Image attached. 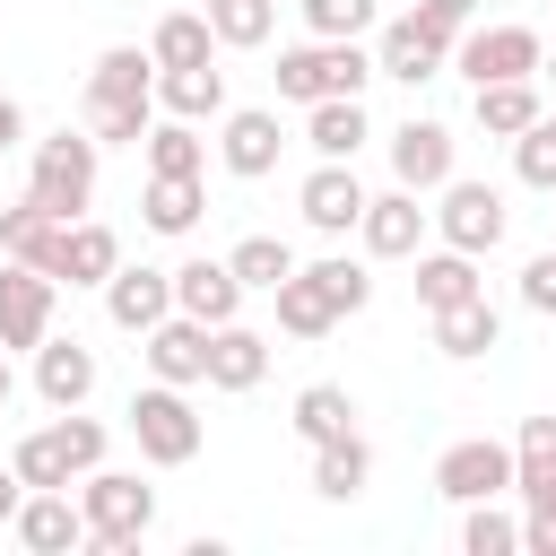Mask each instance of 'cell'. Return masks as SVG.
Returning a JSON list of instances; mask_svg holds the SVG:
<instances>
[{"instance_id":"cell-9","label":"cell","mask_w":556,"mask_h":556,"mask_svg":"<svg viewBox=\"0 0 556 556\" xmlns=\"http://www.w3.org/2000/svg\"><path fill=\"white\" fill-rule=\"evenodd\" d=\"M539 61H547L539 26H460V43H452V70H469V87H486V78H539Z\"/></svg>"},{"instance_id":"cell-7","label":"cell","mask_w":556,"mask_h":556,"mask_svg":"<svg viewBox=\"0 0 556 556\" xmlns=\"http://www.w3.org/2000/svg\"><path fill=\"white\" fill-rule=\"evenodd\" d=\"M9 460H17V478H26V486H70V478H87V469L104 460V426H96V417H78V408H61V417H52V426H35Z\"/></svg>"},{"instance_id":"cell-12","label":"cell","mask_w":556,"mask_h":556,"mask_svg":"<svg viewBox=\"0 0 556 556\" xmlns=\"http://www.w3.org/2000/svg\"><path fill=\"white\" fill-rule=\"evenodd\" d=\"M417 200H426V191H408V182H391V191H374V200H365L356 235H365V252H374V261H417V252H426L434 208H417Z\"/></svg>"},{"instance_id":"cell-3","label":"cell","mask_w":556,"mask_h":556,"mask_svg":"<svg viewBox=\"0 0 556 556\" xmlns=\"http://www.w3.org/2000/svg\"><path fill=\"white\" fill-rule=\"evenodd\" d=\"M130 443H139L148 469H191L200 443H208V426H200V408H191L182 382H148V391H130Z\"/></svg>"},{"instance_id":"cell-27","label":"cell","mask_w":556,"mask_h":556,"mask_svg":"<svg viewBox=\"0 0 556 556\" xmlns=\"http://www.w3.org/2000/svg\"><path fill=\"white\" fill-rule=\"evenodd\" d=\"M148 52H156V70H200V61H217L226 43H217L208 9H165L156 35H148Z\"/></svg>"},{"instance_id":"cell-48","label":"cell","mask_w":556,"mask_h":556,"mask_svg":"<svg viewBox=\"0 0 556 556\" xmlns=\"http://www.w3.org/2000/svg\"><path fill=\"white\" fill-rule=\"evenodd\" d=\"M539 78H547V87H556V52H547V61H539Z\"/></svg>"},{"instance_id":"cell-21","label":"cell","mask_w":556,"mask_h":556,"mask_svg":"<svg viewBox=\"0 0 556 556\" xmlns=\"http://www.w3.org/2000/svg\"><path fill=\"white\" fill-rule=\"evenodd\" d=\"M113 269H122V235L96 226V217H70V235H61V252H52V278H61V287H104Z\"/></svg>"},{"instance_id":"cell-19","label":"cell","mask_w":556,"mask_h":556,"mask_svg":"<svg viewBox=\"0 0 556 556\" xmlns=\"http://www.w3.org/2000/svg\"><path fill=\"white\" fill-rule=\"evenodd\" d=\"M104 313H113V330H130V339L156 330V321L174 313V269H148V261L130 269V261H122V269L104 278Z\"/></svg>"},{"instance_id":"cell-36","label":"cell","mask_w":556,"mask_h":556,"mask_svg":"<svg viewBox=\"0 0 556 556\" xmlns=\"http://www.w3.org/2000/svg\"><path fill=\"white\" fill-rule=\"evenodd\" d=\"M460 556H521V521L486 495V504H460Z\"/></svg>"},{"instance_id":"cell-44","label":"cell","mask_w":556,"mask_h":556,"mask_svg":"<svg viewBox=\"0 0 556 556\" xmlns=\"http://www.w3.org/2000/svg\"><path fill=\"white\" fill-rule=\"evenodd\" d=\"M17 504H26V478H17V460L0 469V521H17Z\"/></svg>"},{"instance_id":"cell-24","label":"cell","mask_w":556,"mask_h":556,"mask_svg":"<svg viewBox=\"0 0 556 556\" xmlns=\"http://www.w3.org/2000/svg\"><path fill=\"white\" fill-rule=\"evenodd\" d=\"M374 486V443L348 426V434H330V443H313V495L321 504H356Z\"/></svg>"},{"instance_id":"cell-28","label":"cell","mask_w":556,"mask_h":556,"mask_svg":"<svg viewBox=\"0 0 556 556\" xmlns=\"http://www.w3.org/2000/svg\"><path fill=\"white\" fill-rule=\"evenodd\" d=\"M156 113L174 122H217L226 113V70L200 61V70H156Z\"/></svg>"},{"instance_id":"cell-5","label":"cell","mask_w":556,"mask_h":556,"mask_svg":"<svg viewBox=\"0 0 556 556\" xmlns=\"http://www.w3.org/2000/svg\"><path fill=\"white\" fill-rule=\"evenodd\" d=\"M96 165H104V139H96V130H52V139H35L26 191H35L52 217H87V208H96Z\"/></svg>"},{"instance_id":"cell-6","label":"cell","mask_w":556,"mask_h":556,"mask_svg":"<svg viewBox=\"0 0 556 556\" xmlns=\"http://www.w3.org/2000/svg\"><path fill=\"white\" fill-rule=\"evenodd\" d=\"M452 43H460V26H452V17H434V9L417 0V9H400V17L374 35V70H382V78H400V87H426L434 70H452Z\"/></svg>"},{"instance_id":"cell-29","label":"cell","mask_w":556,"mask_h":556,"mask_svg":"<svg viewBox=\"0 0 556 556\" xmlns=\"http://www.w3.org/2000/svg\"><path fill=\"white\" fill-rule=\"evenodd\" d=\"M304 139H313V156H348V165H356V148L374 139L365 96H321V104H304Z\"/></svg>"},{"instance_id":"cell-31","label":"cell","mask_w":556,"mask_h":556,"mask_svg":"<svg viewBox=\"0 0 556 556\" xmlns=\"http://www.w3.org/2000/svg\"><path fill=\"white\" fill-rule=\"evenodd\" d=\"M469 295H486V278H478V252H417V304L426 313H443V304H469Z\"/></svg>"},{"instance_id":"cell-43","label":"cell","mask_w":556,"mask_h":556,"mask_svg":"<svg viewBox=\"0 0 556 556\" xmlns=\"http://www.w3.org/2000/svg\"><path fill=\"white\" fill-rule=\"evenodd\" d=\"M521 556H556V513H521Z\"/></svg>"},{"instance_id":"cell-11","label":"cell","mask_w":556,"mask_h":556,"mask_svg":"<svg viewBox=\"0 0 556 556\" xmlns=\"http://www.w3.org/2000/svg\"><path fill=\"white\" fill-rule=\"evenodd\" d=\"M460 174V139L434 122V113H408L400 130H391V182H408V191H443Z\"/></svg>"},{"instance_id":"cell-17","label":"cell","mask_w":556,"mask_h":556,"mask_svg":"<svg viewBox=\"0 0 556 556\" xmlns=\"http://www.w3.org/2000/svg\"><path fill=\"white\" fill-rule=\"evenodd\" d=\"M243 295H252V287L235 278V261L191 252V261L174 269V313H191V321H208V330H217V321H235V313H243Z\"/></svg>"},{"instance_id":"cell-8","label":"cell","mask_w":556,"mask_h":556,"mask_svg":"<svg viewBox=\"0 0 556 556\" xmlns=\"http://www.w3.org/2000/svg\"><path fill=\"white\" fill-rule=\"evenodd\" d=\"M504 226H513V217H504V191H495V182L452 174V182L434 191V235H443L452 252H478V261H486V252L504 243Z\"/></svg>"},{"instance_id":"cell-37","label":"cell","mask_w":556,"mask_h":556,"mask_svg":"<svg viewBox=\"0 0 556 556\" xmlns=\"http://www.w3.org/2000/svg\"><path fill=\"white\" fill-rule=\"evenodd\" d=\"M208 26L226 52H261L269 26H278V0H208Z\"/></svg>"},{"instance_id":"cell-25","label":"cell","mask_w":556,"mask_h":556,"mask_svg":"<svg viewBox=\"0 0 556 556\" xmlns=\"http://www.w3.org/2000/svg\"><path fill=\"white\" fill-rule=\"evenodd\" d=\"M513 495L530 513H556V417H521V434H513Z\"/></svg>"},{"instance_id":"cell-34","label":"cell","mask_w":556,"mask_h":556,"mask_svg":"<svg viewBox=\"0 0 556 556\" xmlns=\"http://www.w3.org/2000/svg\"><path fill=\"white\" fill-rule=\"evenodd\" d=\"M139 156H148V174H200L208 165V139H200V122H156L148 139H139Z\"/></svg>"},{"instance_id":"cell-10","label":"cell","mask_w":556,"mask_h":556,"mask_svg":"<svg viewBox=\"0 0 556 556\" xmlns=\"http://www.w3.org/2000/svg\"><path fill=\"white\" fill-rule=\"evenodd\" d=\"M52 304H61V278H43V269H26V261H0V348L17 356H35L43 339H52Z\"/></svg>"},{"instance_id":"cell-35","label":"cell","mask_w":556,"mask_h":556,"mask_svg":"<svg viewBox=\"0 0 556 556\" xmlns=\"http://www.w3.org/2000/svg\"><path fill=\"white\" fill-rule=\"evenodd\" d=\"M287 417H295V434H304V443H330V434H348V426H356V400H348L339 382H304Z\"/></svg>"},{"instance_id":"cell-32","label":"cell","mask_w":556,"mask_h":556,"mask_svg":"<svg viewBox=\"0 0 556 556\" xmlns=\"http://www.w3.org/2000/svg\"><path fill=\"white\" fill-rule=\"evenodd\" d=\"M539 113H547V104H539V78H486V87H478V130H486V139H521Z\"/></svg>"},{"instance_id":"cell-20","label":"cell","mask_w":556,"mask_h":556,"mask_svg":"<svg viewBox=\"0 0 556 556\" xmlns=\"http://www.w3.org/2000/svg\"><path fill=\"white\" fill-rule=\"evenodd\" d=\"M61 235H70V217H52L35 191H26L17 208H0V261H26V269H43V278H52V252H61Z\"/></svg>"},{"instance_id":"cell-26","label":"cell","mask_w":556,"mask_h":556,"mask_svg":"<svg viewBox=\"0 0 556 556\" xmlns=\"http://www.w3.org/2000/svg\"><path fill=\"white\" fill-rule=\"evenodd\" d=\"M261 374H269V339L243 321H217L208 330V391H261Z\"/></svg>"},{"instance_id":"cell-46","label":"cell","mask_w":556,"mask_h":556,"mask_svg":"<svg viewBox=\"0 0 556 556\" xmlns=\"http://www.w3.org/2000/svg\"><path fill=\"white\" fill-rule=\"evenodd\" d=\"M426 9H434V17H452V26H469V9H478V0H426Z\"/></svg>"},{"instance_id":"cell-39","label":"cell","mask_w":556,"mask_h":556,"mask_svg":"<svg viewBox=\"0 0 556 556\" xmlns=\"http://www.w3.org/2000/svg\"><path fill=\"white\" fill-rule=\"evenodd\" d=\"M295 9H304V26L330 35V43H365L374 17H382V0H295Z\"/></svg>"},{"instance_id":"cell-18","label":"cell","mask_w":556,"mask_h":556,"mask_svg":"<svg viewBox=\"0 0 556 556\" xmlns=\"http://www.w3.org/2000/svg\"><path fill=\"white\" fill-rule=\"evenodd\" d=\"M139 356H148V374L156 382H208V321H191V313H165L156 330H139Z\"/></svg>"},{"instance_id":"cell-42","label":"cell","mask_w":556,"mask_h":556,"mask_svg":"<svg viewBox=\"0 0 556 556\" xmlns=\"http://www.w3.org/2000/svg\"><path fill=\"white\" fill-rule=\"evenodd\" d=\"M521 304H530V313H547V321H556V243H547V252H530V261H521Z\"/></svg>"},{"instance_id":"cell-41","label":"cell","mask_w":556,"mask_h":556,"mask_svg":"<svg viewBox=\"0 0 556 556\" xmlns=\"http://www.w3.org/2000/svg\"><path fill=\"white\" fill-rule=\"evenodd\" d=\"M513 174H521L530 191H556V122H547V113L513 139Z\"/></svg>"},{"instance_id":"cell-22","label":"cell","mask_w":556,"mask_h":556,"mask_svg":"<svg viewBox=\"0 0 556 556\" xmlns=\"http://www.w3.org/2000/svg\"><path fill=\"white\" fill-rule=\"evenodd\" d=\"M426 321H434V356H452V365H478L486 348H504V313H495L486 295L443 304V313H426Z\"/></svg>"},{"instance_id":"cell-45","label":"cell","mask_w":556,"mask_h":556,"mask_svg":"<svg viewBox=\"0 0 556 556\" xmlns=\"http://www.w3.org/2000/svg\"><path fill=\"white\" fill-rule=\"evenodd\" d=\"M26 139V113H17V96H0V156Z\"/></svg>"},{"instance_id":"cell-38","label":"cell","mask_w":556,"mask_h":556,"mask_svg":"<svg viewBox=\"0 0 556 556\" xmlns=\"http://www.w3.org/2000/svg\"><path fill=\"white\" fill-rule=\"evenodd\" d=\"M226 261H235V278H243V287H261V295H278V278H295V252H287L278 235H243Z\"/></svg>"},{"instance_id":"cell-16","label":"cell","mask_w":556,"mask_h":556,"mask_svg":"<svg viewBox=\"0 0 556 556\" xmlns=\"http://www.w3.org/2000/svg\"><path fill=\"white\" fill-rule=\"evenodd\" d=\"M278 148H287V130H278V113H269V104L217 113V156H226V174L261 182V174H278Z\"/></svg>"},{"instance_id":"cell-47","label":"cell","mask_w":556,"mask_h":556,"mask_svg":"<svg viewBox=\"0 0 556 556\" xmlns=\"http://www.w3.org/2000/svg\"><path fill=\"white\" fill-rule=\"evenodd\" d=\"M9 391H17V374H9V348H0V408H9Z\"/></svg>"},{"instance_id":"cell-40","label":"cell","mask_w":556,"mask_h":556,"mask_svg":"<svg viewBox=\"0 0 556 556\" xmlns=\"http://www.w3.org/2000/svg\"><path fill=\"white\" fill-rule=\"evenodd\" d=\"M313 278H321V295L339 304V321L374 304V269H365V261H348V252H330V261H313Z\"/></svg>"},{"instance_id":"cell-2","label":"cell","mask_w":556,"mask_h":556,"mask_svg":"<svg viewBox=\"0 0 556 556\" xmlns=\"http://www.w3.org/2000/svg\"><path fill=\"white\" fill-rule=\"evenodd\" d=\"M78 513H87V547L104 556H130L148 530H156V486H139V469H87L78 478Z\"/></svg>"},{"instance_id":"cell-4","label":"cell","mask_w":556,"mask_h":556,"mask_svg":"<svg viewBox=\"0 0 556 556\" xmlns=\"http://www.w3.org/2000/svg\"><path fill=\"white\" fill-rule=\"evenodd\" d=\"M269 78H278L287 104H321V96H365V78H382V70H374L365 43H330V35H313V43H287Z\"/></svg>"},{"instance_id":"cell-1","label":"cell","mask_w":556,"mask_h":556,"mask_svg":"<svg viewBox=\"0 0 556 556\" xmlns=\"http://www.w3.org/2000/svg\"><path fill=\"white\" fill-rule=\"evenodd\" d=\"M87 130L104 148H139L156 130V52L139 43H104L87 70Z\"/></svg>"},{"instance_id":"cell-15","label":"cell","mask_w":556,"mask_h":556,"mask_svg":"<svg viewBox=\"0 0 556 556\" xmlns=\"http://www.w3.org/2000/svg\"><path fill=\"white\" fill-rule=\"evenodd\" d=\"M17 547H35V556H70V547H87V513H78V495L70 486H26V504H17Z\"/></svg>"},{"instance_id":"cell-14","label":"cell","mask_w":556,"mask_h":556,"mask_svg":"<svg viewBox=\"0 0 556 556\" xmlns=\"http://www.w3.org/2000/svg\"><path fill=\"white\" fill-rule=\"evenodd\" d=\"M365 200H374V191L356 182V165H348V156H321V165L304 174V191H295V208H304V226H313V235H348V226L365 217Z\"/></svg>"},{"instance_id":"cell-49","label":"cell","mask_w":556,"mask_h":556,"mask_svg":"<svg viewBox=\"0 0 556 556\" xmlns=\"http://www.w3.org/2000/svg\"><path fill=\"white\" fill-rule=\"evenodd\" d=\"M0 35H9V26H0Z\"/></svg>"},{"instance_id":"cell-30","label":"cell","mask_w":556,"mask_h":556,"mask_svg":"<svg viewBox=\"0 0 556 556\" xmlns=\"http://www.w3.org/2000/svg\"><path fill=\"white\" fill-rule=\"evenodd\" d=\"M200 208H208L200 174H148V191H139L148 235H191V226H200Z\"/></svg>"},{"instance_id":"cell-23","label":"cell","mask_w":556,"mask_h":556,"mask_svg":"<svg viewBox=\"0 0 556 556\" xmlns=\"http://www.w3.org/2000/svg\"><path fill=\"white\" fill-rule=\"evenodd\" d=\"M35 391H43V408H87V391H96V348H87V339H43V348H35Z\"/></svg>"},{"instance_id":"cell-13","label":"cell","mask_w":556,"mask_h":556,"mask_svg":"<svg viewBox=\"0 0 556 556\" xmlns=\"http://www.w3.org/2000/svg\"><path fill=\"white\" fill-rule=\"evenodd\" d=\"M434 495H452V504H486V495H513V443H486V434L452 443V452L434 460Z\"/></svg>"},{"instance_id":"cell-33","label":"cell","mask_w":556,"mask_h":556,"mask_svg":"<svg viewBox=\"0 0 556 556\" xmlns=\"http://www.w3.org/2000/svg\"><path fill=\"white\" fill-rule=\"evenodd\" d=\"M278 330H287V339H330V330H339V304L321 295V278H313V269L278 278Z\"/></svg>"}]
</instances>
